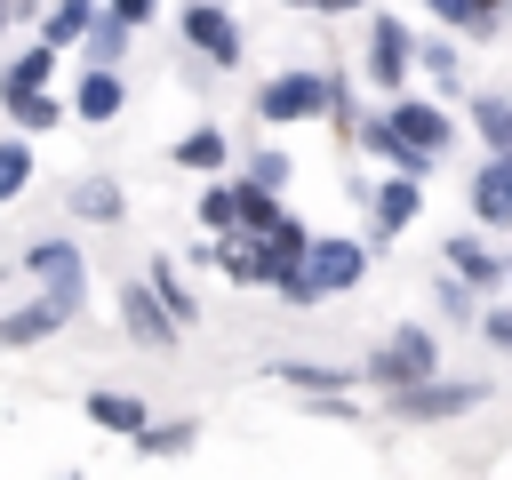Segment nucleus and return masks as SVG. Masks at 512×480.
<instances>
[{
	"instance_id": "f257e3e1",
	"label": "nucleus",
	"mask_w": 512,
	"mask_h": 480,
	"mask_svg": "<svg viewBox=\"0 0 512 480\" xmlns=\"http://www.w3.org/2000/svg\"><path fill=\"white\" fill-rule=\"evenodd\" d=\"M432 360H440V352H432V336H424V328H400V336H384L376 376H384V384H424V376H432Z\"/></svg>"
},
{
	"instance_id": "f03ea898",
	"label": "nucleus",
	"mask_w": 512,
	"mask_h": 480,
	"mask_svg": "<svg viewBox=\"0 0 512 480\" xmlns=\"http://www.w3.org/2000/svg\"><path fill=\"white\" fill-rule=\"evenodd\" d=\"M320 104H328V80H312V72H280V80L256 96L264 120H304V112H320Z\"/></svg>"
},
{
	"instance_id": "7ed1b4c3",
	"label": "nucleus",
	"mask_w": 512,
	"mask_h": 480,
	"mask_svg": "<svg viewBox=\"0 0 512 480\" xmlns=\"http://www.w3.org/2000/svg\"><path fill=\"white\" fill-rule=\"evenodd\" d=\"M360 264H368V256H360L352 240H312L304 280H312V296H320V288H352V280H360Z\"/></svg>"
},
{
	"instance_id": "20e7f679",
	"label": "nucleus",
	"mask_w": 512,
	"mask_h": 480,
	"mask_svg": "<svg viewBox=\"0 0 512 480\" xmlns=\"http://www.w3.org/2000/svg\"><path fill=\"white\" fill-rule=\"evenodd\" d=\"M184 32H192V48H200V56H216V64H232V56H240V24H232L224 8H192V16H184Z\"/></svg>"
},
{
	"instance_id": "39448f33",
	"label": "nucleus",
	"mask_w": 512,
	"mask_h": 480,
	"mask_svg": "<svg viewBox=\"0 0 512 480\" xmlns=\"http://www.w3.org/2000/svg\"><path fill=\"white\" fill-rule=\"evenodd\" d=\"M472 400V384H400V416H464Z\"/></svg>"
},
{
	"instance_id": "423d86ee",
	"label": "nucleus",
	"mask_w": 512,
	"mask_h": 480,
	"mask_svg": "<svg viewBox=\"0 0 512 480\" xmlns=\"http://www.w3.org/2000/svg\"><path fill=\"white\" fill-rule=\"evenodd\" d=\"M472 208H480L488 224H512V160H488V168L472 176Z\"/></svg>"
},
{
	"instance_id": "0eeeda50",
	"label": "nucleus",
	"mask_w": 512,
	"mask_h": 480,
	"mask_svg": "<svg viewBox=\"0 0 512 480\" xmlns=\"http://www.w3.org/2000/svg\"><path fill=\"white\" fill-rule=\"evenodd\" d=\"M32 272L48 280L56 304H80V256H72V248H32Z\"/></svg>"
},
{
	"instance_id": "6e6552de",
	"label": "nucleus",
	"mask_w": 512,
	"mask_h": 480,
	"mask_svg": "<svg viewBox=\"0 0 512 480\" xmlns=\"http://www.w3.org/2000/svg\"><path fill=\"white\" fill-rule=\"evenodd\" d=\"M392 128H400L416 152H440V144H448V120H440L432 104H392Z\"/></svg>"
},
{
	"instance_id": "1a4fd4ad",
	"label": "nucleus",
	"mask_w": 512,
	"mask_h": 480,
	"mask_svg": "<svg viewBox=\"0 0 512 480\" xmlns=\"http://www.w3.org/2000/svg\"><path fill=\"white\" fill-rule=\"evenodd\" d=\"M48 64H56V48H32L24 64H8V80H0V96H8V104H24V96H40V88H48Z\"/></svg>"
},
{
	"instance_id": "9d476101",
	"label": "nucleus",
	"mask_w": 512,
	"mask_h": 480,
	"mask_svg": "<svg viewBox=\"0 0 512 480\" xmlns=\"http://www.w3.org/2000/svg\"><path fill=\"white\" fill-rule=\"evenodd\" d=\"M64 312H72V304H56V296H48V304H32V312H8V320H0V344H32V336H48Z\"/></svg>"
},
{
	"instance_id": "9b49d317",
	"label": "nucleus",
	"mask_w": 512,
	"mask_h": 480,
	"mask_svg": "<svg viewBox=\"0 0 512 480\" xmlns=\"http://www.w3.org/2000/svg\"><path fill=\"white\" fill-rule=\"evenodd\" d=\"M120 304H128V328H136V336H144V344H168V328H176V320H168V312H160V304H152V288H128V296H120Z\"/></svg>"
},
{
	"instance_id": "f8f14e48",
	"label": "nucleus",
	"mask_w": 512,
	"mask_h": 480,
	"mask_svg": "<svg viewBox=\"0 0 512 480\" xmlns=\"http://www.w3.org/2000/svg\"><path fill=\"white\" fill-rule=\"evenodd\" d=\"M88 416H96V424H104V432H128V440H136V432H144V408H136V400H128V392H96V400H88Z\"/></svg>"
},
{
	"instance_id": "ddd939ff",
	"label": "nucleus",
	"mask_w": 512,
	"mask_h": 480,
	"mask_svg": "<svg viewBox=\"0 0 512 480\" xmlns=\"http://www.w3.org/2000/svg\"><path fill=\"white\" fill-rule=\"evenodd\" d=\"M368 64H376V80H400V72H408V32H400L392 16L376 24V56H368Z\"/></svg>"
},
{
	"instance_id": "4468645a",
	"label": "nucleus",
	"mask_w": 512,
	"mask_h": 480,
	"mask_svg": "<svg viewBox=\"0 0 512 480\" xmlns=\"http://www.w3.org/2000/svg\"><path fill=\"white\" fill-rule=\"evenodd\" d=\"M80 112H88V120H112V112H120V80H112V72H88V80H80Z\"/></svg>"
},
{
	"instance_id": "2eb2a0df",
	"label": "nucleus",
	"mask_w": 512,
	"mask_h": 480,
	"mask_svg": "<svg viewBox=\"0 0 512 480\" xmlns=\"http://www.w3.org/2000/svg\"><path fill=\"white\" fill-rule=\"evenodd\" d=\"M176 160H184V168H216V160H224V136H216V128H200V136H184V144H176Z\"/></svg>"
},
{
	"instance_id": "dca6fc26",
	"label": "nucleus",
	"mask_w": 512,
	"mask_h": 480,
	"mask_svg": "<svg viewBox=\"0 0 512 480\" xmlns=\"http://www.w3.org/2000/svg\"><path fill=\"white\" fill-rule=\"evenodd\" d=\"M184 440H192V424H144V432H136V448H144V456H176Z\"/></svg>"
},
{
	"instance_id": "f3484780",
	"label": "nucleus",
	"mask_w": 512,
	"mask_h": 480,
	"mask_svg": "<svg viewBox=\"0 0 512 480\" xmlns=\"http://www.w3.org/2000/svg\"><path fill=\"white\" fill-rule=\"evenodd\" d=\"M24 176H32V152H24V144H0V200H16Z\"/></svg>"
},
{
	"instance_id": "a211bd4d",
	"label": "nucleus",
	"mask_w": 512,
	"mask_h": 480,
	"mask_svg": "<svg viewBox=\"0 0 512 480\" xmlns=\"http://www.w3.org/2000/svg\"><path fill=\"white\" fill-rule=\"evenodd\" d=\"M376 208H384V224H408V216H416V176L384 184V200H376Z\"/></svg>"
},
{
	"instance_id": "6ab92c4d",
	"label": "nucleus",
	"mask_w": 512,
	"mask_h": 480,
	"mask_svg": "<svg viewBox=\"0 0 512 480\" xmlns=\"http://www.w3.org/2000/svg\"><path fill=\"white\" fill-rule=\"evenodd\" d=\"M72 208H80V216H120V192H112V184H80Z\"/></svg>"
},
{
	"instance_id": "aec40b11",
	"label": "nucleus",
	"mask_w": 512,
	"mask_h": 480,
	"mask_svg": "<svg viewBox=\"0 0 512 480\" xmlns=\"http://www.w3.org/2000/svg\"><path fill=\"white\" fill-rule=\"evenodd\" d=\"M280 376H288L296 392H336V368H312V360H288Z\"/></svg>"
},
{
	"instance_id": "412c9836",
	"label": "nucleus",
	"mask_w": 512,
	"mask_h": 480,
	"mask_svg": "<svg viewBox=\"0 0 512 480\" xmlns=\"http://www.w3.org/2000/svg\"><path fill=\"white\" fill-rule=\"evenodd\" d=\"M80 24H88V0H64V8H56V16H48V40H72V32H80Z\"/></svg>"
},
{
	"instance_id": "4be33fe9",
	"label": "nucleus",
	"mask_w": 512,
	"mask_h": 480,
	"mask_svg": "<svg viewBox=\"0 0 512 480\" xmlns=\"http://www.w3.org/2000/svg\"><path fill=\"white\" fill-rule=\"evenodd\" d=\"M8 112H16L24 128H48V120H56V104H48V88H40V96H24V104H8Z\"/></svg>"
},
{
	"instance_id": "5701e85b",
	"label": "nucleus",
	"mask_w": 512,
	"mask_h": 480,
	"mask_svg": "<svg viewBox=\"0 0 512 480\" xmlns=\"http://www.w3.org/2000/svg\"><path fill=\"white\" fill-rule=\"evenodd\" d=\"M456 272H472V280H480V288H488V280H496V264H488V256H480V248H472V240H456Z\"/></svg>"
},
{
	"instance_id": "b1692460",
	"label": "nucleus",
	"mask_w": 512,
	"mask_h": 480,
	"mask_svg": "<svg viewBox=\"0 0 512 480\" xmlns=\"http://www.w3.org/2000/svg\"><path fill=\"white\" fill-rule=\"evenodd\" d=\"M120 40H128V16H104L96 24V56H120Z\"/></svg>"
},
{
	"instance_id": "393cba45",
	"label": "nucleus",
	"mask_w": 512,
	"mask_h": 480,
	"mask_svg": "<svg viewBox=\"0 0 512 480\" xmlns=\"http://www.w3.org/2000/svg\"><path fill=\"white\" fill-rule=\"evenodd\" d=\"M200 216L224 232V224H232V192H224V184H216V192H200Z\"/></svg>"
},
{
	"instance_id": "a878e982",
	"label": "nucleus",
	"mask_w": 512,
	"mask_h": 480,
	"mask_svg": "<svg viewBox=\"0 0 512 480\" xmlns=\"http://www.w3.org/2000/svg\"><path fill=\"white\" fill-rule=\"evenodd\" d=\"M480 128H488L496 144H512V112H504V104H480Z\"/></svg>"
},
{
	"instance_id": "bb28decb",
	"label": "nucleus",
	"mask_w": 512,
	"mask_h": 480,
	"mask_svg": "<svg viewBox=\"0 0 512 480\" xmlns=\"http://www.w3.org/2000/svg\"><path fill=\"white\" fill-rule=\"evenodd\" d=\"M432 8H440L448 24H480V0H432Z\"/></svg>"
},
{
	"instance_id": "cd10ccee",
	"label": "nucleus",
	"mask_w": 512,
	"mask_h": 480,
	"mask_svg": "<svg viewBox=\"0 0 512 480\" xmlns=\"http://www.w3.org/2000/svg\"><path fill=\"white\" fill-rule=\"evenodd\" d=\"M112 16H128V24H144V16H152V0H112Z\"/></svg>"
},
{
	"instance_id": "c85d7f7f",
	"label": "nucleus",
	"mask_w": 512,
	"mask_h": 480,
	"mask_svg": "<svg viewBox=\"0 0 512 480\" xmlns=\"http://www.w3.org/2000/svg\"><path fill=\"white\" fill-rule=\"evenodd\" d=\"M488 336H496V344L512 352V312H496V320H488Z\"/></svg>"
},
{
	"instance_id": "c756f323",
	"label": "nucleus",
	"mask_w": 512,
	"mask_h": 480,
	"mask_svg": "<svg viewBox=\"0 0 512 480\" xmlns=\"http://www.w3.org/2000/svg\"><path fill=\"white\" fill-rule=\"evenodd\" d=\"M496 8H512V0H480V24H488V16H496Z\"/></svg>"
},
{
	"instance_id": "7c9ffc66",
	"label": "nucleus",
	"mask_w": 512,
	"mask_h": 480,
	"mask_svg": "<svg viewBox=\"0 0 512 480\" xmlns=\"http://www.w3.org/2000/svg\"><path fill=\"white\" fill-rule=\"evenodd\" d=\"M312 8H360V0H312Z\"/></svg>"
},
{
	"instance_id": "2f4dec72",
	"label": "nucleus",
	"mask_w": 512,
	"mask_h": 480,
	"mask_svg": "<svg viewBox=\"0 0 512 480\" xmlns=\"http://www.w3.org/2000/svg\"><path fill=\"white\" fill-rule=\"evenodd\" d=\"M0 16H8V0H0Z\"/></svg>"
}]
</instances>
